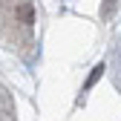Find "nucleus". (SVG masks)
<instances>
[{"label":"nucleus","mask_w":121,"mask_h":121,"mask_svg":"<svg viewBox=\"0 0 121 121\" xmlns=\"http://www.w3.org/2000/svg\"><path fill=\"white\" fill-rule=\"evenodd\" d=\"M0 121H14V104L3 86H0Z\"/></svg>","instance_id":"obj_1"},{"label":"nucleus","mask_w":121,"mask_h":121,"mask_svg":"<svg viewBox=\"0 0 121 121\" xmlns=\"http://www.w3.org/2000/svg\"><path fill=\"white\" fill-rule=\"evenodd\" d=\"M112 9H115V0H107V3L101 6V14H104V17H110V14H112Z\"/></svg>","instance_id":"obj_3"},{"label":"nucleus","mask_w":121,"mask_h":121,"mask_svg":"<svg viewBox=\"0 0 121 121\" xmlns=\"http://www.w3.org/2000/svg\"><path fill=\"white\" fill-rule=\"evenodd\" d=\"M101 72H104V64H98V66L92 69V75H89V78H86V84H84V89H81V92H89V89L95 86V81L101 78Z\"/></svg>","instance_id":"obj_2"}]
</instances>
